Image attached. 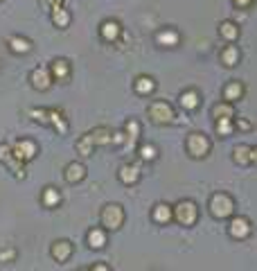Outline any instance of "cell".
<instances>
[{
    "label": "cell",
    "instance_id": "obj_1",
    "mask_svg": "<svg viewBox=\"0 0 257 271\" xmlns=\"http://www.w3.org/2000/svg\"><path fill=\"white\" fill-rule=\"evenodd\" d=\"M104 231H118L124 224V208L120 203H106L102 208V215H99Z\"/></svg>",
    "mask_w": 257,
    "mask_h": 271
},
{
    "label": "cell",
    "instance_id": "obj_2",
    "mask_svg": "<svg viewBox=\"0 0 257 271\" xmlns=\"http://www.w3.org/2000/svg\"><path fill=\"white\" fill-rule=\"evenodd\" d=\"M174 220L181 226H194L198 220V206L192 199H181L174 206Z\"/></svg>",
    "mask_w": 257,
    "mask_h": 271
},
{
    "label": "cell",
    "instance_id": "obj_3",
    "mask_svg": "<svg viewBox=\"0 0 257 271\" xmlns=\"http://www.w3.org/2000/svg\"><path fill=\"white\" fill-rule=\"evenodd\" d=\"M210 212H212L214 220H225L235 212V201L225 192H217V195L210 197Z\"/></svg>",
    "mask_w": 257,
    "mask_h": 271
},
{
    "label": "cell",
    "instance_id": "obj_4",
    "mask_svg": "<svg viewBox=\"0 0 257 271\" xmlns=\"http://www.w3.org/2000/svg\"><path fill=\"white\" fill-rule=\"evenodd\" d=\"M147 116H149V120L154 124H169V122H174V109H172V104L156 100V102L149 104Z\"/></svg>",
    "mask_w": 257,
    "mask_h": 271
},
{
    "label": "cell",
    "instance_id": "obj_5",
    "mask_svg": "<svg viewBox=\"0 0 257 271\" xmlns=\"http://www.w3.org/2000/svg\"><path fill=\"white\" fill-rule=\"evenodd\" d=\"M185 147H187V152H190V156H194V158H203V156L210 154V147H212V143H210V138H208L206 133L192 131L190 136H187Z\"/></svg>",
    "mask_w": 257,
    "mask_h": 271
},
{
    "label": "cell",
    "instance_id": "obj_6",
    "mask_svg": "<svg viewBox=\"0 0 257 271\" xmlns=\"http://www.w3.org/2000/svg\"><path fill=\"white\" fill-rule=\"evenodd\" d=\"M0 163L12 172L16 179H25V176H27V174H25V165L20 163L16 156H14L12 145H0Z\"/></svg>",
    "mask_w": 257,
    "mask_h": 271
},
{
    "label": "cell",
    "instance_id": "obj_7",
    "mask_svg": "<svg viewBox=\"0 0 257 271\" xmlns=\"http://www.w3.org/2000/svg\"><path fill=\"white\" fill-rule=\"evenodd\" d=\"M12 152H14V156H16L20 163L25 165V163H30V160L36 158V154H39V147H36L34 140L20 138V140H16V143H12Z\"/></svg>",
    "mask_w": 257,
    "mask_h": 271
},
{
    "label": "cell",
    "instance_id": "obj_8",
    "mask_svg": "<svg viewBox=\"0 0 257 271\" xmlns=\"http://www.w3.org/2000/svg\"><path fill=\"white\" fill-rule=\"evenodd\" d=\"M99 36H102V41H106V43H118L120 36H122V25H120V20H115V18L102 20V25H99Z\"/></svg>",
    "mask_w": 257,
    "mask_h": 271
},
{
    "label": "cell",
    "instance_id": "obj_9",
    "mask_svg": "<svg viewBox=\"0 0 257 271\" xmlns=\"http://www.w3.org/2000/svg\"><path fill=\"white\" fill-rule=\"evenodd\" d=\"M30 82H32V86L36 91H48L52 86V75H50V68H34L32 72H30Z\"/></svg>",
    "mask_w": 257,
    "mask_h": 271
},
{
    "label": "cell",
    "instance_id": "obj_10",
    "mask_svg": "<svg viewBox=\"0 0 257 271\" xmlns=\"http://www.w3.org/2000/svg\"><path fill=\"white\" fill-rule=\"evenodd\" d=\"M72 253H75V247H72V242H68V239H56L50 247V255L56 262H68Z\"/></svg>",
    "mask_w": 257,
    "mask_h": 271
},
{
    "label": "cell",
    "instance_id": "obj_11",
    "mask_svg": "<svg viewBox=\"0 0 257 271\" xmlns=\"http://www.w3.org/2000/svg\"><path fill=\"white\" fill-rule=\"evenodd\" d=\"M64 179H66V183H70V185L81 183V181L86 179V168H83V163H79V160L68 163L66 170H64Z\"/></svg>",
    "mask_w": 257,
    "mask_h": 271
},
{
    "label": "cell",
    "instance_id": "obj_12",
    "mask_svg": "<svg viewBox=\"0 0 257 271\" xmlns=\"http://www.w3.org/2000/svg\"><path fill=\"white\" fill-rule=\"evenodd\" d=\"M228 233H230V237H235V239H246L250 235V222L246 220V217H233L230 226H228Z\"/></svg>",
    "mask_w": 257,
    "mask_h": 271
},
{
    "label": "cell",
    "instance_id": "obj_13",
    "mask_svg": "<svg viewBox=\"0 0 257 271\" xmlns=\"http://www.w3.org/2000/svg\"><path fill=\"white\" fill-rule=\"evenodd\" d=\"M118 179L122 181L124 185H135V183L140 181V168H138L135 163H124V165H120Z\"/></svg>",
    "mask_w": 257,
    "mask_h": 271
},
{
    "label": "cell",
    "instance_id": "obj_14",
    "mask_svg": "<svg viewBox=\"0 0 257 271\" xmlns=\"http://www.w3.org/2000/svg\"><path fill=\"white\" fill-rule=\"evenodd\" d=\"M138 138H140V122L129 118L127 124H124V145H127V149H135Z\"/></svg>",
    "mask_w": 257,
    "mask_h": 271
},
{
    "label": "cell",
    "instance_id": "obj_15",
    "mask_svg": "<svg viewBox=\"0 0 257 271\" xmlns=\"http://www.w3.org/2000/svg\"><path fill=\"white\" fill-rule=\"evenodd\" d=\"M48 68H50V75L54 82H66L68 77H70V70H72L66 59H54Z\"/></svg>",
    "mask_w": 257,
    "mask_h": 271
},
{
    "label": "cell",
    "instance_id": "obj_16",
    "mask_svg": "<svg viewBox=\"0 0 257 271\" xmlns=\"http://www.w3.org/2000/svg\"><path fill=\"white\" fill-rule=\"evenodd\" d=\"M7 50L12 52V55H27L30 50H32V41L25 39V36H9L7 39Z\"/></svg>",
    "mask_w": 257,
    "mask_h": 271
},
{
    "label": "cell",
    "instance_id": "obj_17",
    "mask_svg": "<svg viewBox=\"0 0 257 271\" xmlns=\"http://www.w3.org/2000/svg\"><path fill=\"white\" fill-rule=\"evenodd\" d=\"M151 220L156 224H169L174 220V208L169 203H156L154 210H151Z\"/></svg>",
    "mask_w": 257,
    "mask_h": 271
},
{
    "label": "cell",
    "instance_id": "obj_18",
    "mask_svg": "<svg viewBox=\"0 0 257 271\" xmlns=\"http://www.w3.org/2000/svg\"><path fill=\"white\" fill-rule=\"evenodd\" d=\"M48 127L56 129V133L68 131V120L64 118V111H61V109H48Z\"/></svg>",
    "mask_w": 257,
    "mask_h": 271
},
{
    "label": "cell",
    "instance_id": "obj_19",
    "mask_svg": "<svg viewBox=\"0 0 257 271\" xmlns=\"http://www.w3.org/2000/svg\"><path fill=\"white\" fill-rule=\"evenodd\" d=\"M133 91L138 93V95H151V93L156 91V82L154 77L149 75H138L133 82Z\"/></svg>",
    "mask_w": 257,
    "mask_h": 271
},
{
    "label": "cell",
    "instance_id": "obj_20",
    "mask_svg": "<svg viewBox=\"0 0 257 271\" xmlns=\"http://www.w3.org/2000/svg\"><path fill=\"white\" fill-rule=\"evenodd\" d=\"M77 154L81 156V158H88V156H93V152H95V140H93V133L88 131V133H83L79 140H77Z\"/></svg>",
    "mask_w": 257,
    "mask_h": 271
},
{
    "label": "cell",
    "instance_id": "obj_21",
    "mask_svg": "<svg viewBox=\"0 0 257 271\" xmlns=\"http://www.w3.org/2000/svg\"><path fill=\"white\" fill-rule=\"evenodd\" d=\"M178 39H181V36H178V32L172 28H165L156 34V41H158V45H162V48H176Z\"/></svg>",
    "mask_w": 257,
    "mask_h": 271
},
{
    "label": "cell",
    "instance_id": "obj_22",
    "mask_svg": "<svg viewBox=\"0 0 257 271\" xmlns=\"http://www.w3.org/2000/svg\"><path fill=\"white\" fill-rule=\"evenodd\" d=\"M86 242H88V247L91 249H104L106 247V231L104 228H91L88 231V235H86Z\"/></svg>",
    "mask_w": 257,
    "mask_h": 271
},
{
    "label": "cell",
    "instance_id": "obj_23",
    "mask_svg": "<svg viewBox=\"0 0 257 271\" xmlns=\"http://www.w3.org/2000/svg\"><path fill=\"white\" fill-rule=\"evenodd\" d=\"M41 201H43V206H45V208H56V206L61 203V192H59V187H54V185L43 187Z\"/></svg>",
    "mask_w": 257,
    "mask_h": 271
},
{
    "label": "cell",
    "instance_id": "obj_24",
    "mask_svg": "<svg viewBox=\"0 0 257 271\" xmlns=\"http://www.w3.org/2000/svg\"><path fill=\"white\" fill-rule=\"evenodd\" d=\"M178 102H181V106L185 109V111H196V109L201 106V95H198L196 91H185Z\"/></svg>",
    "mask_w": 257,
    "mask_h": 271
},
{
    "label": "cell",
    "instance_id": "obj_25",
    "mask_svg": "<svg viewBox=\"0 0 257 271\" xmlns=\"http://www.w3.org/2000/svg\"><path fill=\"white\" fill-rule=\"evenodd\" d=\"M219 34H221L228 43H233V41L239 39V25L233 23V20H223V23L219 25Z\"/></svg>",
    "mask_w": 257,
    "mask_h": 271
},
{
    "label": "cell",
    "instance_id": "obj_26",
    "mask_svg": "<svg viewBox=\"0 0 257 271\" xmlns=\"http://www.w3.org/2000/svg\"><path fill=\"white\" fill-rule=\"evenodd\" d=\"M223 97H225V102H237L244 97V86H241V82H230L228 86L223 88Z\"/></svg>",
    "mask_w": 257,
    "mask_h": 271
},
{
    "label": "cell",
    "instance_id": "obj_27",
    "mask_svg": "<svg viewBox=\"0 0 257 271\" xmlns=\"http://www.w3.org/2000/svg\"><path fill=\"white\" fill-rule=\"evenodd\" d=\"M52 23L56 25V28H61V30H66L68 28V23H70V14H68V9L61 5V7H56V9H52Z\"/></svg>",
    "mask_w": 257,
    "mask_h": 271
},
{
    "label": "cell",
    "instance_id": "obj_28",
    "mask_svg": "<svg viewBox=\"0 0 257 271\" xmlns=\"http://www.w3.org/2000/svg\"><path fill=\"white\" fill-rule=\"evenodd\" d=\"M212 118L214 120H221V118H235V109L230 102H221V104H214L212 106Z\"/></svg>",
    "mask_w": 257,
    "mask_h": 271
},
{
    "label": "cell",
    "instance_id": "obj_29",
    "mask_svg": "<svg viewBox=\"0 0 257 271\" xmlns=\"http://www.w3.org/2000/svg\"><path fill=\"white\" fill-rule=\"evenodd\" d=\"M214 129H217V133L221 136V138H228L230 133L235 131V118H221L214 122Z\"/></svg>",
    "mask_w": 257,
    "mask_h": 271
},
{
    "label": "cell",
    "instance_id": "obj_30",
    "mask_svg": "<svg viewBox=\"0 0 257 271\" xmlns=\"http://www.w3.org/2000/svg\"><path fill=\"white\" fill-rule=\"evenodd\" d=\"M250 149H253V147H248V145H237V147L233 149L235 163H237V165H248L250 163Z\"/></svg>",
    "mask_w": 257,
    "mask_h": 271
},
{
    "label": "cell",
    "instance_id": "obj_31",
    "mask_svg": "<svg viewBox=\"0 0 257 271\" xmlns=\"http://www.w3.org/2000/svg\"><path fill=\"white\" fill-rule=\"evenodd\" d=\"M221 61H223V66H228V68L237 66V61H239V48L237 45H228V48H223Z\"/></svg>",
    "mask_w": 257,
    "mask_h": 271
},
{
    "label": "cell",
    "instance_id": "obj_32",
    "mask_svg": "<svg viewBox=\"0 0 257 271\" xmlns=\"http://www.w3.org/2000/svg\"><path fill=\"white\" fill-rule=\"evenodd\" d=\"M138 156H140V160H156L158 149H156L154 145H140V147H138Z\"/></svg>",
    "mask_w": 257,
    "mask_h": 271
},
{
    "label": "cell",
    "instance_id": "obj_33",
    "mask_svg": "<svg viewBox=\"0 0 257 271\" xmlns=\"http://www.w3.org/2000/svg\"><path fill=\"white\" fill-rule=\"evenodd\" d=\"M16 258V251L9 249V251H0V262H7V260H14Z\"/></svg>",
    "mask_w": 257,
    "mask_h": 271
},
{
    "label": "cell",
    "instance_id": "obj_34",
    "mask_svg": "<svg viewBox=\"0 0 257 271\" xmlns=\"http://www.w3.org/2000/svg\"><path fill=\"white\" fill-rule=\"evenodd\" d=\"M88 271H111V267H108L106 262H95Z\"/></svg>",
    "mask_w": 257,
    "mask_h": 271
},
{
    "label": "cell",
    "instance_id": "obj_35",
    "mask_svg": "<svg viewBox=\"0 0 257 271\" xmlns=\"http://www.w3.org/2000/svg\"><path fill=\"white\" fill-rule=\"evenodd\" d=\"M235 127H237V129H241V131H248V129H250V122H246V120H239V118H237V122H235Z\"/></svg>",
    "mask_w": 257,
    "mask_h": 271
},
{
    "label": "cell",
    "instance_id": "obj_36",
    "mask_svg": "<svg viewBox=\"0 0 257 271\" xmlns=\"http://www.w3.org/2000/svg\"><path fill=\"white\" fill-rule=\"evenodd\" d=\"M233 3L237 5V7H244L246 9V7H250V3H253V0H233Z\"/></svg>",
    "mask_w": 257,
    "mask_h": 271
},
{
    "label": "cell",
    "instance_id": "obj_37",
    "mask_svg": "<svg viewBox=\"0 0 257 271\" xmlns=\"http://www.w3.org/2000/svg\"><path fill=\"white\" fill-rule=\"evenodd\" d=\"M250 163H257V147L250 149Z\"/></svg>",
    "mask_w": 257,
    "mask_h": 271
},
{
    "label": "cell",
    "instance_id": "obj_38",
    "mask_svg": "<svg viewBox=\"0 0 257 271\" xmlns=\"http://www.w3.org/2000/svg\"><path fill=\"white\" fill-rule=\"evenodd\" d=\"M79 271H88V269H79Z\"/></svg>",
    "mask_w": 257,
    "mask_h": 271
}]
</instances>
